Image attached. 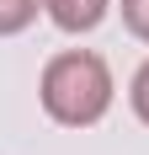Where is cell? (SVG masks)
<instances>
[{"label": "cell", "instance_id": "cell-2", "mask_svg": "<svg viewBox=\"0 0 149 155\" xmlns=\"http://www.w3.org/2000/svg\"><path fill=\"white\" fill-rule=\"evenodd\" d=\"M106 5H112V0H43L48 21L64 27V32H90V27H101Z\"/></svg>", "mask_w": 149, "mask_h": 155}, {"label": "cell", "instance_id": "cell-1", "mask_svg": "<svg viewBox=\"0 0 149 155\" xmlns=\"http://www.w3.org/2000/svg\"><path fill=\"white\" fill-rule=\"evenodd\" d=\"M37 96H43V107H48L53 123L90 128V123H101L106 107H112V70H106V59L90 54V48L53 54V59L43 64Z\"/></svg>", "mask_w": 149, "mask_h": 155}, {"label": "cell", "instance_id": "cell-3", "mask_svg": "<svg viewBox=\"0 0 149 155\" xmlns=\"http://www.w3.org/2000/svg\"><path fill=\"white\" fill-rule=\"evenodd\" d=\"M37 11H43V0H0V38L32 27V16H37Z\"/></svg>", "mask_w": 149, "mask_h": 155}, {"label": "cell", "instance_id": "cell-5", "mask_svg": "<svg viewBox=\"0 0 149 155\" xmlns=\"http://www.w3.org/2000/svg\"><path fill=\"white\" fill-rule=\"evenodd\" d=\"M128 96H133V112L149 123V59L138 64V75H133V86H128Z\"/></svg>", "mask_w": 149, "mask_h": 155}, {"label": "cell", "instance_id": "cell-4", "mask_svg": "<svg viewBox=\"0 0 149 155\" xmlns=\"http://www.w3.org/2000/svg\"><path fill=\"white\" fill-rule=\"evenodd\" d=\"M122 21H128L133 38H144V43H149V0H122Z\"/></svg>", "mask_w": 149, "mask_h": 155}]
</instances>
